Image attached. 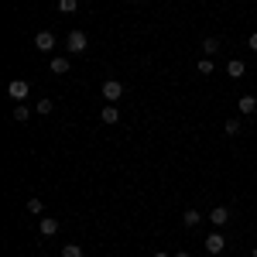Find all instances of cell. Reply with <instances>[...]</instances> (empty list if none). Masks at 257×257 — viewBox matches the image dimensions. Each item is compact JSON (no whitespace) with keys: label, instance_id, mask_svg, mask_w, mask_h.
<instances>
[{"label":"cell","instance_id":"cell-1","mask_svg":"<svg viewBox=\"0 0 257 257\" xmlns=\"http://www.w3.org/2000/svg\"><path fill=\"white\" fill-rule=\"evenodd\" d=\"M65 48H69L72 55H82V52L89 48V38H86V31H69V38H65Z\"/></svg>","mask_w":257,"mask_h":257},{"label":"cell","instance_id":"cell-12","mask_svg":"<svg viewBox=\"0 0 257 257\" xmlns=\"http://www.w3.org/2000/svg\"><path fill=\"white\" fill-rule=\"evenodd\" d=\"M182 223H185V230H192V226H199V223H202V213H196V209H185V213H182Z\"/></svg>","mask_w":257,"mask_h":257},{"label":"cell","instance_id":"cell-14","mask_svg":"<svg viewBox=\"0 0 257 257\" xmlns=\"http://www.w3.org/2000/svg\"><path fill=\"white\" fill-rule=\"evenodd\" d=\"M52 110H55V103H52V99H48V96H45V99H38V103H35V113H41V117H48Z\"/></svg>","mask_w":257,"mask_h":257},{"label":"cell","instance_id":"cell-22","mask_svg":"<svg viewBox=\"0 0 257 257\" xmlns=\"http://www.w3.org/2000/svg\"><path fill=\"white\" fill-rule=\"evenodd\" d=\"M172 257H189V250H178V254H172Z\"/></svg>","mask_w":257,"mask_h":257},{"label":"cell","instance_id":"cell-19","mask_svg":"<svg viewBox=\"0 0 257 257\" xmlns=\"http://www.w3.org/2000/svg\"><path fill=\"white\" fill-rule=\"evenodd\" d=\"M76 7H79V0H59V11H62V14H76Z\"/></svg>","mask_w":257,"mask_h":257},{"label":"cell","instance_id":"cell-18","mask_svg":"<svg viewBox=\"0 0 257 257\" xmlns=\"http://www.w3.org/2000/svg\"><path fill=\"white\" fill-rule=\"evenodd\" d=\"M28 213H35V216H45V202H41V199H28Z\"/></svg>","mask_w":257,"mask_h":257},{"label":"cell","instance_id":"cell-3","mask_svg":"<svg viewBox=\"0 0 257 257\" xmlns=\"http://www.w3.org/2000/svg\"><path fill=\"white\" fill-rule=\"evenodd\" d=\"M28 93H31L28 79H11V82H7V96L14 99V103H24V99H28Z\"/></svg>","mask_w":257,"mask_h":257},{"label":"cell","instance_id":"cell-24","mask_svg":"<svg viewBox=\"0 0 257 257\" xmlns=\"http://www.w3.org/2000/svg\"><path fill=\"white\" fill-rule=\"evenodd\" d=\"M250 257H257V247H254V254H250Z\"/></svg>","mask_w":257,"mask_h":257},{"label":"cell","instance_id":"cell-6","mask_svg":"<svg viewBox=\"0 0 257 257\" xmlns=\"http://www.w3.org/2000/svg\"><path fill=\"white\" fill-rule=\"evenodd\" d=\"M59 219L55 216H41V223H38V230H41V237H55V233H59Z\"/></svg>","mask_w":257,"mask_h":257},{"label":"cell","instance_id":"cell-17","mask_svg":"<svg viewBox=\"0 0 257 257\" xmlns=\"http://www.w3.org/2000/svg\"><path fill=\"white\" fill-rule=\"evenodd\" d=\"M62 257H86V254H82L79 243H65V247H62Z\"/></svg>","mask_w":257,"mask_h":257},{"label":"cell","instance_id":"cell-23","mask_svg":"<svg viewBox=\"0 0 257 257\" xmlns=\"http://www.w3.org/2000/svg\"><path fill=\"white\" fill-rule=\"evenodd\" d=\"M155 257H172V254H165V250H158V254H155Z\"/></svg>","mask_w":257,"mask_h":257},{"label":"cell","instance_id":"cell-15","mask_svg":"<svg viewBox=\"0 0 257 257\" xmlns=\"http://www.w3.org/2000/svg\"><path fill=\"white\" fill-rule=\"evenodd\" d=\"M240 131H243V127H240V120H226V123H223V134H226V138H237Z\"/></svg>","mask_w":257,"mask_h":257},{"label":"cell","instance_id":"cell-10","mask_svg":"<svg viewBox=\"0 0 257 257\" xmlns=\"http://www.w3.org/2000/svg\"><path fill=\"white\" fill-rule=\"evenodd\" d=\"M48 69H52V76H65L69 72V59L65 55H55V59L48 62Z\"/></svg>","mask_w":257,"mask_h":257},{"label":"cell","instance_id":"cell-11","mask_svg":"<svg viewBox=\"0 0 257 257\" xmlns=\"http://www.w3.org/2000/svg\"><path fill=\"white\" fill-rule=\"evenodd\" d=\"M240 113H243V117L257 113V96H250V93H247V96H240Z\"/></svg>","mask_w":257,"mask_h":257},{"label":"cell","instance_id":"cell-21","mask_svg":"<svg viewBox=\"0 0 257 257\" xmlns=\"http://www.w3.org/2000/svg\"><path fill=\"white\" fill-rule=\"evenodd\" d=\"M247 48H250V52H257V31L250 35V38H247Z\"/></svg>","mask_w":257,"mask_h":257},{"label":"cell","instance_id":"cell-13","mask_svg":"<svg viewBox=\"0 0 257 257\" xmlns=\"http://www.w3.org/2000/svg\"><path fill=\"white\" fill-rule=\"evenodd\" d=\"M202 52H206V59H213L219 52V38H202Z\"/></svg>","mask_w":257,"mask_h":257},{"label":"cell","instance_id":"cell-2","mask_svg":"<svg viewBox=\"0 0 257 257\" xmlns=\"http://www.w3.org/2000/svg\"><path fill=\"white\" fill-rule=\"evenodd\" d=\"M202 247H206V254H209V257H216V254H223V250H226V237H223L219 230H213L209 237L202 240Z\"/></svg>","mask_w":257,"mask_h":257},{"label":"cell","instance_id":"cell-16","mask_svg":"<svg viewBox=\"0 0 257 257\" xmlns=\"http://www.w3.org/2000/svg\"><path fill=\"white\" fill-rule=\"evenodd\" d=\"M28 117H31V106H24V103H18V106H14V120H18V123H24Z\"/></svg>","mask_w":257,"mask_h":257},{"label":"cell","instance_id":"cell-8","mask_svg":"<svg viewBox=\"0 0 257 257\" xmlns=\"http://www.w3.org/2000/svg\"><path fill=\"white\" fill-rule=\"evenodd\" d=\"M99 120L113 127V123H117V120H120V110H117V106H113V103H103V110H99Z\"/></svg>","mask_w":257,"mask_h":257},{"label":"cell","instance_id":"cell-9","mask_svg":"<svg viewBox=\"0 0 257 257\" xmlns=\"http://www.w3.org/2000/svg\"><path fill=\"white\" fill-rule=\"evenodd\" d=\"M243 72H247V65H243L240 59H230V62H226V76H230V79H243Z\"/></svg>","mask_w":257,"mask_h":257},{"label":"cell","instance_id":"cell-25","mask_svg":"<svg viewBox=\"0 0 257 257\" xmlns=\"http://www.w3.org/2000/svg\"><path fill=\"white\" fill-rule=\"evenodd\" d=\"M131 4H138V0H131Z\"/></svg>","mask_w":257,"mask_h":257},{"label":"cell","instance_id":"cell-5","mask_svg":"<svg viewBox=\"0 0 257 257\" xmlns=\"http://www.w3.org/2000/svg\"><path fill=\"white\" fill-rule=\"evenodd\" d=\"M35 48L45 52V55H52V52H55V35H52V31H38V35H35Z\"/></svg>","mask_w":257,"mask_h":257},{"label":"cell","instance_id":"cell-20","mask_svg":"<svg viewBox=\"0 0 257 257\" xmlns=\"http://www.w3.org/2000/svg\"><path fill=\"white\" fill-rule=\"evenodd\" d=\"M199 72H202V76H209V72H213V59H202V62H199Z\"/></svg>","mask_w":257,"mask_h":257},{"label":"cell","instance_id":"cell-7","mask_svg":"<svg viewBox=\"0 0 257 257\" xmlns=\"http://www.w3.org/2000/svg\"><path fill=\"white\" fill-rule=\"evenodd\" d=\"M206 216L213 219V226H226L230 223V209L226 206H213V213H206Z\"/></svg>","mask_w":257,"mask_h":257},{"label":"cell","instance_id":"cell-4","mask_svg":"<svg viewBox=\"0 0 257 257\" xmlns=\"http://www.w3.org/2000/svg\"><path fill=\"white\" fill-rule=\"evenodd\" d=\"M120 96H123V82L120 79H106L103 82V99H106V103H117Z\"/></svg>","mask_w":257,"mask_h":257}]
</instances>
